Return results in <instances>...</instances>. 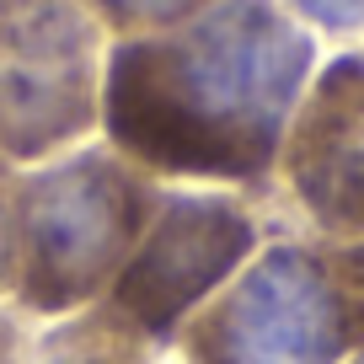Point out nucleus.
<instances>
[{"label":"nucleus","mask_w":364,"mask_h":364,"mask_svg":"<svg viewBox=\"0 0 364 364\" xmlns=\"http://www.w3.org/2000/svg\"><path fill=\"white\" fill-rule=\"evenodd\" d=\"M311 38L279 0H215L107 59L102 124L118 156L182 177H257L306 97Z\"/></svg>","instance_id":"nucleus-1"},{"label":"nucleus","mask_w":364,"mask_h":364,"mask_svg":"<svg viewBox=\"0 0 364 364\" xmlns=\"http://www.w3.org/2000/svg\"><path fill=\"white\" fill-rule=\"evenodd\" d=\"M300 204L338 241H364V59H338L300 97L284 129Z\"/></svg>","instance_id":"nucleus-6"},{"label":"nucleus","mask_w":364,"mask_h":364,"mask_svg":"<svg viewBox=\"0 0 364 364\" xmlns=\"http://www.w3.org/2000/svg\"><path fill=\"white\" fill-rule=\"evenodd\" d=\"M252 252V220L225 198H166L113 279V316L139 338H166Z\"/></svg>","instance_id":"nucleus-5"},{"label":"nucleus","mask_w":364,"mask_h":364,"mask_svg":"<svg viewBox=\"0 0 364 364\" xmlns=\"http://www.w3.org/2000/svg\"><path fill=\"white\" fill-rule=\"evenodd\" d=\"M80 6L97 16V27L139 38V33H166V27L188 22V16H198L215 0H80Z\"/></svg>","instance_id":"nucleus-8"},{"label":"nucleus","mask_w":364,"mask_h":364,"mask_svg":"<svg viewBox=\"0 0 364 364\" xmlns=\"http://www.w3.org/2000/svg\"><path fill=\"white\" fill-rule=\"evenodd\" d=\"M364 343V241L273 247L188 332L193 364H343Z\"/></svg>","instance_id":"nucleus-2"},{"label":"nucleus","mask_w":364,"mask_h":364,"mask_svg":"<svg viewBox=\"0 0 364 364\" xmlns=\"http://www.w3.org/2000/svg\"><path fill=\"white\" fill-rule=\"evenodd\" d=\"M16 193H22V182L0 161V289L16 284Z\"/></svg>","instance_id":"nucleus-9"},{"label":"nucleus","mask_w":364,"mask_h":364,"mask_svg":"<svg viewBox=\"0 0 364 364\" xmlns=\"http://www.w3.org/2000/svg\"><path fill=\"white\" fill-rule=\"evenodd\" d=\"M33 364H150L145 338L113 311L80 316L70 327H59L43 348L33 353Z\"/></svg>","instance_id":"nucleus-7"},{"label":"nucleus","mask_w":364,"mask_h":364,"mask_svg":"<svg viewBox=\"0 0 364 364\" xmlns=\"http://www.w3.org/2000/svg\"><path fill=\"white\" fill-rule=\"evenodd\" d=\"M156 215L150 182L113 150L38 171L16 193V289L33 311H75L113 284Z\"/></svg>","instance_id":"nucleus-3"},{"label":"nucleus","mask_w":364,"mask_h":364,"mask_svg":"<svg viewBox=\"0 0 364 364\" xmlns=\"http://www.w3.org/2000/svg\"><path fill=\"white\" fill-rule=\"evenodd\" d=\"M97 54L80 0H0V161H38L102 118Z\"/></svg>","instance_id":"nucleus-4"},{"label":"nucleus","mask_w":364,"mask_h":364,"mask_svg":"<svg viewBox=\"0 0 364 364\" xmlns=\"http://www.w3.org/2000/svg\"><path fill=\"white\" fill-rule=\"evenodd\" d=\"M295 6L321 27H359L364 22V0H295Z\"/></svg>","instance_id":"nucleus-10"}]
</instances>
